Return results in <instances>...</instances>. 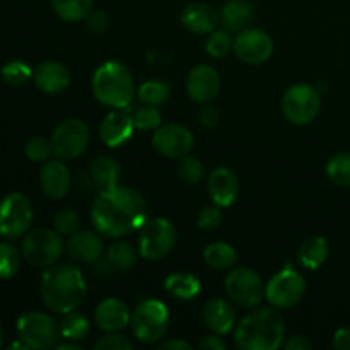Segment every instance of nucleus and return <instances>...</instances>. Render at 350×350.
Listing matches in <instances>:
<instances>
[{
    "instance_id": "1",
    "label": "nucleus",
    "mask_w": 350,
    "mask_h": 350,
    "mask_svg": "<svg viewBox=\"0 0 350 350\" xmlns=\"http://www.w3.org/2000/svg\"><path fill=\"white\" fill-rule=\"evenodd\" d=\"M147 212V202L139 191L116 185L115 188L99 191L92 204L91 219L101 234L122 238L142 228Z\"/></svg>"
},
{
    "instance_id": "2",
    "label": "nucleus",
    "mask_w": 350,
    "mask_h": 350,
    "mask_svg": "<svg viewBox=\"0 0 350 350\" xmlns=\"http://www.w3.org/2000/svg\"><path fill=\"white\" fill-rule=\"evenodd\" d=\"M88 287L84 275L70 263L50 265L41 277V297L48 310L67 314L84 301Z\"/></svg>"
},
{
    "instance_id": "3",
    "label": "nucleus",
    "mask_w": 350,
    "mask_h": 350,
    "mask_svg": "<svg viewBox=\"0 0 350 350\" xmlns=\"http://www.w3.org/2000/svg\"><path fill=\"white\" fill-rule=\"evenodd\" d=\"M284 318L269 308L246 314L234 330L236 345L243 350H277L284 344Z\"/></svg>"
},
{
    "instance_id": "4",
    "label": "nucleus",
    "mask_w": 350,
    "mask_h": 350,
    "mask_svg": "<svg viewBox=\"0 0 350 350\" xmlns=\"http://www.w3.org/2000/svg\"><path fill=\"white\" fill-rule=\"evenodd\" d=\"M92 94L108 108H129L135 98L132 74L122 62H105L92 75Z\"/></svg>"
},
{
    "instance_id": "5",
    "label": "nucleus",
    "mask_w": 350,
    "mask_h": 350,
    "mask_svg": "<svg viewBox=\"0 0 350 350\" xmlns=\"http://www.w3.org/2000/svg\"><path fill=\"white\" fill-rule=\"evenodd\" d=\"M132 332L142 344H156L166 335L170 327V311L157 299H146L132 314Z\"/></svg>"
},
{
    "instance_id": "6",
    "label": "nucleus",
    "mask_w": 350,
    "mask_h": 350,
    "mask_svg": "<svg viewBox=\"0 0 350 350\" xmlns=\"http://www.w3.org/2000/svg\"><path fill=\"white\" fill-rule=\"evenodd\" d=\"M64 253V239L57 229H33L23 241V256L33 267H50Z\"/></svg>"
},
{
    "instance_id": "7",
    "label": "nucleus",
    "mask_w": 350,
    "mask_h": 350,
    "mask_svg": "<svg viewBox=\"0 0 350 350\" xmlns=\"http://www.w3.org/2000/svg\"><path fill=\"white\" fill-rule=\"evenodd\" d=\"M176 229L167 219H147L140 228L139 252L147 260H161L173 252L176 245Z\"/></svg>"
},
{
    "instance_id": "8",
    "label": "nucleus",
    "mask_w": 350,
    "mask_h": 350,
    "mask_svg": "<svg viewBox=\"0 0 350 350\" xmlns=\"http://www.w3.org/2000/svg\"><path fill=\"white\" fill-rule=\"evenodd\" d=\"M50 140L53 154L58 159H77L88 150L91 132L88 123L81 118H67L55 129Z\"/></svg>"
},
{
    "instance_id": "9",
    "label": "nucleus",
    "mask_w": 350,
    "mask_h": 350,
    "mask_svg": "<svg viewBox=\"0 0 350 350\" xmlns=\"http://www.w3.org/2000/svg\"><path fill=\"white\" fill-rule=\"evenodd\" d=\"M226 293L236 306L252 310L258 306L265 297V286L262 277L255 270L248 267H238L231 270L226 279Z\"/></svg>"
},
{
    "instance_id": "10",
    "label": "nucleus",
    "mask_w": 350,
    "mask_h": 350,
    "mask_svg": "<svg viewBox=\"0 0 350 350\" xmlns=\"http://www.w3.org/2000/svg\"><path fill=\"white\" fill-rule=\"evenodd\" d=\"M306 293L304 277L294 269L280 270L265 286V297L275 310H291L297 306Z\"/></svg>"
},
{
    "instance_id": "11",
    "label": "nucleus",
    "mask_w": 350,
    "mask_h": 350,
    "mask_svg": "<svg viewBox=\"0 0 350 350\" xmlns=\"http://www.w3.org/2000/svg\"><path fill=\"white\" fill-rule=\"evenodd\" d=\"M321 99L317 89L310 84H296L286 91L282 98V113L294 125H308L317 118Z\"/></svg>"
},
{
    "instance_id": "12",
    "label": "nucleus",
    "mask_w": 350,
    "mask_h": 350,
    "mask_svg": "<svg viewBox=\"0 0 350 350\" xmlns=\"http://www.w3.org/2000/svg\"><path fill=\"white\" fill-rule=\"evenodd\" d=\"M33 222V205L23 193H9L0 202V234L16 239L26 234Z\"/></svg>"
},
{
    "instance_id": "13",
    "label": "nucleus",
    "mask_w": 350,
    "mask_h": 350,
    "mask_svg": "<svg viewBox=\"0 0 350 350\" xmlns=\"http://www.w3.org/2000/svg\"><path fill=\"white\" fill-rule=\"evenodd\" d=\"M17 332H19V338L26 342L27 347L36 350L51 347L58 337L57 321L38 311L24 313L17 320Z\"/></svg>"
},
{
    "instance_id": "14",
    "label": "nucleus",
    "mask_w": 350,
    "mask_h": 350,
    "mask_svg": "<svg viewBox=\"0 0 350 350\" xmlns=\"http://www.w3.org/2000/svg\"><path fill=\"white\" fill-rule=\"evenodd\" d=\"M193 133L181 123H166L156 129L152 146L157 152L167 159H181L193 149Z\"/></svg>"
},
{
    "instance_id": "15",
    "label": "nucleus",
    "mask_w": 350,
    "mask_h": 350,
    "mask_svg": "<svg viewBox=\"0 0 350 350\" xmlns=\"http://www.w3.org/2000/svg\"><path fill=\"white\" fill-rule=\"evenodd\" d=\"M236 57L248 65L265 64L273 53V41L262 29H243L232 43Z\"/></svg>"
},
{
    "instance_id": "16",
    "label": "nucleus",
    "mask_w": 350,
    "mask_h": 350,
    "mask_svg": "<svg viewBox=\"0 0 350 350\" xmlns=\"http://www.w3.org/2000/svg\"><path fill=\"white\" fill-rule=\"evenodd\" d=\"M187 92L195 103H212L221 92L219 72L211 65H197L188 72Z\"/></svg>"
},
{
    "instance_id": "17",
    "label": "nucleus",
    "mask_w": 350,
    "mask_h": 350,
    "mask_svg": "<svg viewBox=\"0 0 350 350\" xmlns=\"http://www.w3.org/2000/svg\"><path fill=\"white\" fill-rule=\"evenodd\" d=\"M133 129L135 125H133L132 113L129 111V108H118L105 116L99 126V137L105 146L118 147L130 139Z\"/></svg>"
},
{
    "instance_id": "18",
    "label": "nucleus",
    "mask_w": 350,
    "mask_h": 350,
    "mask_svg": "<svg viewBox=\"0 0 350 350\" xmlns=\"http://www.w3.org/2000/svg\"><path fill=\"white\" fill-rule=\"evenodd\" d=\"M40 185L43 193L51 200H60L72 187V176L64 159L46 161L40 173Z\"/></svg>"
},
{
    "instance_id": "19",
    "label": "nucleus",
    "mask_w": 350,
    "mask_h": 350,
    "mask_svg": "<svg viewBox=\"0 0 350 350\" xmlns=\"http://www.w3.org/2000/svg\"><path fill=\"white\" fill-rule=\"evenodd\" d=\"M33 79L40 91L46 92V94H60V92L67 91L72 81L70 70L64 64L55 60H48L38 65L33 72Z\"/></svg>"
},
{
    "instance_id": "20",
    "label": "nucleus",
    "mask_w": 350,
    "mask_h": 350,
    "mask_svg": "<svg viewBox=\"0 0 350 350\" xmlns=\"http://www.w3.org/2000/svg\"><path fill=\"white\" fill-rule=\"evenodd\" d=\"M130 320H132V314H130L129 306L116 297L103 299L94 311V323L106 334L123 330L130 323Z\"/></svg>"
},
{
    "instance_id": "21",
    "label": "nucleus",
    "mask_w": 350,
    "mask_h": 350,
    "mask_svg": "<svg viewBox=\"0 0 350 350\" xmlns=\"http://www.w3.org/2000/svg\"><path fill=\"white\" fill-rule=\"evenodd\" d=\"M67 253L72 260L79 263H94L105 253V245H103L101 238L92 231L77 229L68 238Z\"/></svg>"
},
{
    "instance_id": "22",
    "label": "nucleus",
    "mask_w": 350,
    "mask_h": 350,
    "mask_svg": "<svg viewBox=\"0 0 350 350\" xmlns=\"http://www.w3.org/2000/svg\"><path fill=\"white\" fill-rule=\"evenodd\" d=\"M208 193L217 207H229L239 195V180L228 167H217L208 176Z\"/></svg>"
},
{
    "instance_id": "23",
    "label": "nucleus",
    "mask_w": 350,
    "mask_h": 350,
    "mask_svg": "<svg viewBox=\"0 0 350 350\" xmlns=\"http://www.w3.org/2000/svg\"><path fill=\"white\" fill-rule=\"evenodd\" d=\"M181 23L190 33L193 34H211L217 29V24L221 23V14L212 5L204 2H193L185 7L181 14Z\"/></svg>"
},
{
    "instance_id": "24",
    "label": "nucleus",
    "mask_w": 350,
    "mask_h": 350,
    "mask_svg": "<svg viewBox=\"0 0 350 350\" xmlns=\"http://www.w3.org/2000/svg\"><path fill=\"white\" fill-rule=\"evenodd\" d=\"M202 318H204V323L207 325L208 330L219 335L229 334L236 321L234 310L222 297H214V299L207 301L204 311H202Z\"/></svg>"
},
{
    "instance_id": "25",
    "label": "nucleus",
    "mask_w": 350,
    "mask_h": 350,
    "mask_svg": "<svg viewBox=\"0 0 350 350\" xmlns=\"http://www.w3.org/2000/svg\"><path fill=\"white\" fill-rule=\"evenodd\" d=\"M253 19V5L248 0H229L221 10V23L224 29L239 33L246 29Z\"/></svg>"
},
{
    "instance_id": "26",
    "label": "nucleus",
    "mask_w": 350,
    "mask_h": 350,
    "mask_svg": "<svg viewBox=\"0 0 350 350\" xmlns=\"http://www.w3.org/2000/svg\"><path fill=\"white\" fill-rule=\"evenodd\" d=\"M120 178V164L111 156H99L91 164V180L101 191L115 188L118 185Z\"/></svg>"
},
{
    "instance_id": "27",
    "label": "nucleus",
    "mask_w": 350,
    "mask_h": 350,
    "mask_svg": "<svg viewBox=\"0 0 350 350\" xmlns=\"http://www.w3.org/2000/svg\"><path fill=\"white\" fill-rule=\"evenodd\" d=\"M164 289L178 301H190L200 294V282L191 273H173L164 280Z\"/></svg>"
},
{
    "instance_id": "28",
    "label": "nucleus",
    "mask_w": 350,
    "mask_h": 350,
    "mask_svg": "<svg viewBox=\"0 0 350 350\" xmlns=\"http://www.w3.org/2000/svg\"><path fill=\"white\" fill-rule=\"evenodd\" d=\"M328 258V243L321 236H313L308 238L303 245L299 246V260L306 269L317 270L327 262Z\"/></svg>"
},
{
    "instance_id": "29",
    "label": "nucleus",
    "mask_w": 350,
    "mask_h": 350,
    "mask_svg": "<svg viewBox=\"0 0 350 350\" xmlns=\"http://www.w3.org/2000/svg\"><path fill=\"white\" fill-rule=\"evenodd\" d=\"M238 255L228 243H212L204 250V262L212 270H228L234 267Z\"/></svg>"
},
{
    "instance_id": "30",
    "label": "nucleus",
    "mask_w": 350,
    "mask_h": 350,
    "mask_svg": "<svg viewBox=\"0 0 350 350\" xmlns=\"http://www.w3.org/2000/svg\"><path fill=\"white\" fill-rule=\"evenodd\" d=\"M106 262L113 270H122L129 272L137 265V252L130 243L115 241L108 248L106 253Z\"/></svg>"
},
{
    "instance_id": "31",
    "label": "nucleus",
    "mask_w": 350,
    "mask_h": 350,
    "mask_svg": "<svg viewBox=\"0 0 350 350\" xmlns=\"http://www.w3.org/2000/svg\"><path fill=\"white\" fill-rule=\"evenodd\" d=\"M94 0H51L55 14L62 21L67 23H77V21L85 19L92 9Z\"/></svg>"
},
{
    "instance_id": "32",
    "label": "nucleus",
    "mask_w": 350,
    "mask_h": 350,
    "mask_svg": "<svg viewBox=\"0 0 350 350\" xmlns=\"http://www.w3.org/2000/svg\"><path fill=\"white\" fill-rule=\"evenodd\" d=\"M137 96H139V101L142 105L157 106L159 108V106L166 105L167 99H170L171 88L163 81H149L140 85Z\"/></svg>"
},
{
    "instance_id": "33",
    "label": "nucleus",
    "mask_w": 350,
    "mask_h": 350,
    "mask_svg": "<svg viewBox=\"0 0 350 350\" xmlns=\"http://www.w3.org/2000/svg\"><path fill=\"white\" fill-rule=\"evenodd\" d=\"M60 334L62 337L68 342L82 340V338L88 337L89 334L88 318L70 311V313H67V317H65L64 321L60 323Z\"/></svg>"
},
{
    "instance_id": "34",
    "label": "nucleus",
    "mask_w": 350,
    "mask_h": 350,
    "mask_svg": "<svg viewBox=\"0 0 350 350\" xmlns=\"http://www.w3.org/2000/svg\"><path fill=\"white\" fill-rule=\"evenodd\" d=\"M327 176L338 187H350V152L335 154L328 161Z\"/></svg>"
},
{
    "instance_id": "35",
    "label": "nucleus",
    "mask_w": 350,
    "mask_h": 350,
    "mask_svg": "<svg viewBox=\"0 0 350 350\" xmlns=\"http://www.w3.org/2000/svg\"><path fill=\"white\" fill-rule=\"evenodd\" d=\"M232 43H234V40L231 36V31L215 29L208 34L205 48H207V53L212 58H224L226 55L231 53Z\"/></svg>"
},
{
    "instance_id": "36",
    "label": "nucleus",
    "mask_w": 350,
    "mask_h": 350,
    "mask_svg": "<svg viewBox=\"0 0 350 350\" xmlns=\"http://www.w3.org/2000/svg\"><path fill=\"white\" fill-rule=\"evenodd\" d=\"M21 267L19 250L12 243H0V279H10Z\"/></svg>"
},
{
    "instance_id": "37",
    "label": "nucleus",
    "mask_w": 350,
    "mask_h": 350,
    "mask_svg": "<svg viewBox=\"0 0 350 350\" xmlns=\"http://www.w3.org/2000/svg\"><path fill=\"white\" fill-rule=\"evenodd\" d=\"M2 77L10 85H23L33 77V70L23 60H12L2 67Z\"/></svg>"
},
{
    "instance_id": "38",
    "label": "nucleus",
    "mask_w": 350,
    "mask_h": 350,
    "mask_svg": "<svg viewBox=\"0 0 350 350\" xmlns=\"http://www.w3.org/2000/svg\"><path fill=\"white\" fill-rule=\"evenodd\" d=\"M133 125L139 130H156L161 126V113L157 106L142 105L132 113Z\"/></svg>"
},
{
    "instance_id": "39",
    "label": "nucleus",
    "mask_w": 350,
    "mask_h": 350,
    "mask_svg": "<svg viewBox=\"0 0 350 350\" xmlns=\"http://www.w3.org/2000/svg\"><path fill=\"white\" fill-rule=\"evenodd\" d=\"M79 224H81V215L75 208L65 207L60 208V211L55 214L53 217V228L57 229L60 234H68L75 232L79 229Z\"/></svg>"
},
{
    "instance_id": "40",
    "label": "nucleus",
    "mask_w": 350,
    "mask_h": 350,
    "mask_svg": "<svg viewBox=\"0 0 350 350\" xmlns=\"http://www.w3.org/2000/svg\"><path fill=\"white\" fill-rule=\"evenodd\" d=\"M24 152L34 163H46L51 154H53L51 140L44 139V137H33V139L27 140Z\"/></svg>"
},
{
    "instance_id": "41",
    "label": "nucleus",
    "mask_w": 350,
    "mask_h": 350,
    "mask_svg": "<svg viewBox=\"0 0 350 350\" xmlns=\"http://www.w3.org/2000/svg\"><path fill=\"white\" fill-rule=\"evenodd\" d=\"M178 174L183 181L190 185H197L198 181L204 176V164L197 159V157H191L190 154L185 157H181L180 164H178Z\"/></svg>"
},
{
    "instance_id": "42",
    "label": "nucleus",
    "mask_w": 350,
    "mask_h": 350,
    "mask_svg": "<svg viewBox=\"0 0 350 350\" xmlns=\"http://www.w3.org/2000/svg\"><path fill=\"white\" fill-rule=\"evenodd\" d=\"M222 221L221 207H204L200 212H198L197 217V226L202 231H214L215 228H219Z\"/></svg>"
},
{
    "instance_id": "43",
    "label": "nucleus",
    "mask_w": 350,
    "mask_h": 350,
    "mask_svg": "<svg viewBox=\"0 0 350 350\" xmlns=\"http://www.w3.org/2000/svg\"><path fill=\"white\" fill-rule=\"evenodd\" d=\"M96 350H132L133 344L126 337H122L116 332L106 334L94 344Z\"/></svg>"
},
{
    "instance_id": "44",
    "label": "nucleus",
    "mask_w": 350,
    "mask_h": 350,
    "mask_svg": "<svg viewBox=\"0 0 350 350\" xmlns=\"http://www.w3.org/2000/svg\"><path fill=\"white\" fill-rule=\"evenodd\" d=\"M85 21L92 33H105L109 27V16L101 9H91V12L85 16Z\"/></svg>"
},
{
    "instance_id": "45",
    "label": "nucleus",
    "mask_w": 350,
    "mask_h": 350,
    "mask_svg": "<svg viewBox=\"0 0 350 350\" xmlns=\"http://www.w3.org/2000/svg\"><path fill=\"white\" fill-rule=\"evenodd\" d=\"M198 118H200L202 125L212 129V126H215L219 123L221 113H219V109L212 103H205V105H202L200 111H198Z\"/></svg>"
},
{
    "instance_id": "46",
    "label": "nucleus",
    "mask_w": 350,
    "mask_h": 350,
    "mask_svg": "<svg viewBox=\"0 0 350 350\" xmlns=\"http://www.w3.org/2000/svg\"><path fill=\"white\" fill-rule=\"evenodd\" d=\"M198 347L205 349V350H224L226 349V342L219 337V334L215 335H207L205 338H202Z\"/></svg>"
},
{
    "instance_id": "47",
    "label": "nucleus",
    "mask_w": 350,
    "mask_h": 350,
    "mask_svg": "<svg viewBox=\"0 0 350 350\" xmlns=\"http://www.w3.org/2000/svg\"><path fill=\"white\" fill-rule=\"evenodd\" d=\"M334 347L337 350H350V327L337 330L334 337Z\"/></svg>"
},
{
    "instance_id": "48",
    "label": "nucleus",
    "mask_w": 350,
    "mask_h": 350,
    "mask_svg": "<svg viewBox=\"0 0 350 350\" xmlns=\"http://www.w3.org/2000/svg\"><path fill=\"white\" fill-rule=\"evenodd\" d=\"M284 347L287 350H310L313 347V344H311L306 337H303V335H294V337H291L289 340L284 344Z\"/></svg>"
},
{
    "instance_id": "49",
    "label": "nucleus",
    "mask_w": 350,
    "mask_h": 350,
    "mask_svg": "<svg viewBox=\"0 0 350 350\" xmlns=\"http://www.w3.org/2000/svg\"><path fill=\"white\" fill-rule=\"evenodd\" d=\"M190 350L191 345L185 340H166L159 345V350Z\"/></svg>"
},
{
    "instance_id": "50",
    "label": "nucleus",
    "mask_w": 350,
    "mask_h": 350,
    "mask_svg": "<svg viewBox=\"0 0 350 350\" xmlns=\"http://www.w3.org/2000/svg\"><path fill=\"white\" fill-rule=\"evenodd\" d=\"M55 347H57V349H60V350H79V349H82L81 347V345H77V344H68V342H67V344H58V345H55Z\"/></svg>"
},
{
    "instance_id": "51",
    "label": "nucleus",
    "mask_w": 350,
    "mask_h": 350,
    "mask_svg": "<svg viewBox=\"0 0 350 350\" xmlns=\"http://www.w3.org/2000/svg\"><path fill=\"white\" fill-rule=\"evenodd\" d=\"M2 344H3V332L2 328H0V347H2Z\"/></svg>"
}]
</instances>
